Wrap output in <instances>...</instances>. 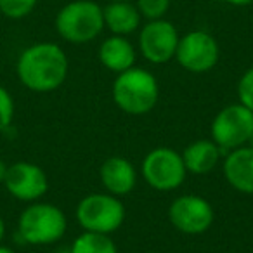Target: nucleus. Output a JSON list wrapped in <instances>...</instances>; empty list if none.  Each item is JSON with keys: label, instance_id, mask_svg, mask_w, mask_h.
Masks as SVG:
<instances>
[{"label": "nucleus", "instance_id": "1", "mask_svg": "<svg viewBox=\"0 0 253 253\" xmlns=\"http://www.w3.org/2000/svg\"><path fill=\"white\" fill-rule=\"evenodd\" d=\"M70 70L68 56L57 43L40 42L26 47L16 64V73L28 90L47 94L64 84Z\"/></svg>", "mask_w": 253, "mask_h": 253}, {"label": "nucleus", "instance_id": "2", "mask_svg": "<svg viewBox=\"0 0 253 253\" xmlns=\"http://www.w3.org/2000/svg\"><path fill=\"white\" fill-rule=\"evenodd\" d=\"M116 108L130 116H142L153 111L160 99V84L151 71L132 66L116 75L111 87Z\"/></svg>", "mask_w": 253, "mask_h": 253}, {"label": "nucleus", "instance_id": "3", "mask_svg": "<svg viewBox=\"0 0 253 253\" xmlns=\"http://www.w3.org/2000/svg\"><path fill=\"white\" fill-rule=\"evenodd\" d=\"M68 231L66 213L59 207L43 201H33L18 218L21 239L33 246H47L61 241Z\"/></svg>", "mask_w": 253, "mask_h": 253}, {"label": "nucleus", "instance_id": "4", "mask_svg": "<svg viewBox=\"0 0 253 253\" xmlns=\"http://www.w3.org/2000/svg\"><path fill=\"white\" fill-rule=\"evenodd\" d=\"M56 30L70 43H87L104 30L102 7L92 0H73L56 16Z\"/></svg>", "mask_w": 253, "mask_h": 253}, {"label": "nucleus", "instance_id": "5", "mask_svg": "<svg viewBox=\"0 0 253 253\" xmlns=\"http://www.w3.org/2000/svg\"><path fill=\"white\" fill-rule=\"evenodd\" d=\"M75 217L82 231L111 236L123 225L126 210L118 196L109 193H92L78 201Z\"/></svg>", "mask_w": 253, "mask_h": 253}, {"label": "nucleus", "instance_id": "6", "mask_svg": "<svg viewBox=\"0 0 253 253\" xmlns=\"http://www.w3.org/2000/svg\"><path fill=\"white\" fill-rule=\"evenodd\" d=\"M210 135L224 153L246 146L253 139V111L241 102L225 106L211 120Z\"/></svg>", "mask_w": 253, "mask_h": 253}, {"label": "nucleus", "instance_id": "7", "mask_svg": "<svg viewBox=\"0 0 253 253\" xmlns=\"http://www.w3.org/2000/svg\"><path fill=\"white\" fill-rule=\"evenodd\" d=\"M141 173L146 184L160 193L179 189L187 177V170L180 153L165 146L151 149L144 156L141 163Z\"/></svg>", "mask_w": 253, "mask_h": 253}, {"label": "nucleus", "instance_id": "8", "mask_svg": "<svg viewBox=\"0 0 253 253\" xmlns=\"http://www.w3.org/2000/svg\"><path fill=\"white\" fill-rule=\"evenodd\" d=\"M169 220L179 232L198 236L207 232L215 222V210L200 194H182L169 207Z\"/></svg>", "mask_w": 253, "mask_h": 253}, {"label": "nucleus", "instance_id": "9", "mask_svg": "<svg viewBox=\"0 0 253 253\" xmlns=\"http://www.w3.org/2000/svg\"><path fill=\"white\" fill-rule=\"evenodd\" d=\"M220 57L217 40L203 30H194L179 39L173 59L189 73H207L213 70Z\"/></svg>", "mask_w": 253, "mask_h": 253}, {"label": "nucleus", "instance_id": "10", "mask_svg": "<svg viewBox=\"0 0 253 253\" xmlns=\"http://www.w3.org/2000/svg\"><path fill=\"white\" fill-rule=\"evenodd\" d=\"M179 32L167 19L148 21L139 32V52L151 64H167L175 57Z\"/></svg>", "mask_w": 253, "mask_h": 253}, {"label": "nucleus", "instance_id": "11", "mask_svg": "<svg viewBox=\"0 0 253 253\" xmlns=\"http://www.w3.org/2000/svg\"><path fill=\"white\" fill-rule=\"evenodd\" d=\"M4 186L16 200L33 203L45 196L49 191V179L42 167L30 162H18L7 169Z\"/></svg>", "mask_w": 253, "mask_h": 253}, {"label": "nucleus", "instance_id": "12", "mask_svg": "<svg viewBox=\"0 0 253 253\" xmlns=\"http://www.w3.org/2000/svg\"><path fill=\"white\" fill-rule=\"evenodd\" d=\"M99 179L106 193L122 198L135 189L137 170L125 156H109L99 169Z\"/></svg>", "mask_w": 253, "mask_h": 253}, {"label": "nucleus", "instance_id": "13", "mask_svg": "<svg viewBox=\"0 0 253 253\" xmlns=\"http://www.w3.org/2000/svg\"><path fill=\"white\" fill-rule=\"evenodd\" d=\"M222 172L234 191L253 194V146L246 144L225 153Z\"/></svg>", "mask_w": 253, "mask_h": 253}, {"label": "nucleus", "instance_id": "14", "mask_svg": "<svg viewBox=\"0 0 253 253\" xmlns=\"http://www.w3.org/2000/svg\"><path fill=\"white\" fill-rule=\"evenodd\" d=\"M224 155L225 153L211 139L193 141L180 153L187 173H193V175H207V173H210L218 165V162H220Z\"/></svg>", "mask_w": 253, "mask_h": 253}, {"label": "nucleus", "instance_id": "15", "mask_svg": "<svg viewBox=\"0 0 253 253\" xmlns=\"http://www.w3.org/2000/svg\"><path fill=\"white\" fill-rule=\"evenodd\" d=\"M135 59H137L135 47L132 45V42L126 37L111 35L99 47V61H101V64L106 70L113 71L116 75L135 66Z\"/></svg>", "mask_w": 253, "mask_h": 253}, {"label": "nucleus", "instance_id": "16", "mask_svg": "<svg viewBox=\"0 0 253 253\" xmlns=\"http://www.w3.org/2000/svg\"><path fill=\"white\" fill-rule=\"evenodd\" d=\"M104 28H108L113 35L126 37L137 32L141 26V12L132 2H109L102 9Z\"/></svg>", "mask_w": 253, "mask_h": 253}, {"label": "nucleus", "instance_id": "17", "mask_svg": "<svg viewBox=\"0 0 253 253\" xmlns=\"http://www.w3.org/2000/svg\"><path fill=\"white\" fill-rule=\"evenodd\" d=\"M70 253H118V246L109 234L84 231L71 243Z\"/></svg>", "mask_w": 253, "mask_h": 253}, {"label": "nucleus", "instance_id": "18", "mask_svg": "<svg viewBox=\"0 0 253 253\" xmlns=\"http://www.w3.org/2000/svg\"><path fill=\"white\" fill-rule=\"evenodd\" d=\"M39 0H0V12L9 19H23L35 9Z\"/></svg>", "mask_w": 253, "mask_h": 253}, {"label": "nucleus", "instance_id": "19", "mask_svg": "<svg viewBox=\"0 0 253 253\" xmlns=\"http://www.w3.org/2000/svg\"><path fill=\"white\" fill-rule=\"evenodd\" d=\"M135 7L142 18L153 21V19H162L169 12L170 0H137Z\"/></svg>", "mask_w": 253, "mask_h": 253}, {"label": "nucleus", "instance_id": "20", "mask_svg": "<svg viewBox=\"0 0 253 253\" xmlns=\"http://www.w3.org/2000/svg\"><path fill=\"white\" fill-rule=\"evenodd\" d=\"M14 118V99L5 87L0 85V132L9 128Z\"/></svg>", "mask_w": 253, "mask_h": 253}, {"label": "nucleus", "instance_id": "21", "mask_svg": "<svg viewBox=\"0 0 253 253\" xmlns=\"http://www.w3.org/2000/svg\"><path fill=\"white\" fill-rule=\"evenodd\" d=\"M238 99L243 106L253 111V66L241 75L238 82Z\"/></svg>", "mask_w": 253, "mask_h": 253}, {"label": "nucleus", "instance_id": "22", "mask_svg": "<svg viewBox=\"0 0 253 253\" xmlns=\"http://www.w3.org/2000/svg\"><path fill=\"white\" fill-rule=\"evenodd\" d=\"M227 4L231 5H236V7H245V5H250L253 0H225Z\"/></svg>", "mask_w": 253, "mask_h": 253}, {"label": "nucleus", "instance_id": "23", "mask_svg": "<svg viewBox=\"0 0 253 253\" xmlns=\"http://www.w3.org/2000/svg\"><path fill=\"white\" fill-rule=\"evenodd\" d=\"M7 169L9 167L5 165L2 160H0V182H4V179H5V173H7Z\"/></svg>", "mask_w": 253, "mask_h": 253}, {"label": "nucleus", "instance_id": "24", "mask_svg": "<svg viewBox=\"0 0 253 253\" xmlns=\"http://www.w3.org/2000/svg\"><path fill=\"white\" fill-rule=\"evenodd\" d=\"M4 236H5V222H4V218L0 217V245H2Z\"/></svg>", "mask_w": 253, "mask_h": 253}, {"label": "nucleus", "instance_id": "25", "mask_svg": "<svg viewBox=\"0 0 253 253\" xmlns=\"http://www.w3.org/2000/svg\"><path fill=\"white\" fill-rule=\"evenodd\" d=\"M0 253H16L12 248H9V246H4V245H0Z\"/></svg>", "mask_w": 253, "mask_h": 253}, {"label": "nucleus", "instance_id": "26", "mask_svg": "<svg viewBox=\"0 0 253 253\" xmlns=\"http://www.w3.org/2000/svg\"><path fill=\"white\" fill-rule=\"evenodd\" d=\"M111 2H130V0H111Z\"/></svg>", "mask_w": 253, "mask_h": 253}]
</instances>
